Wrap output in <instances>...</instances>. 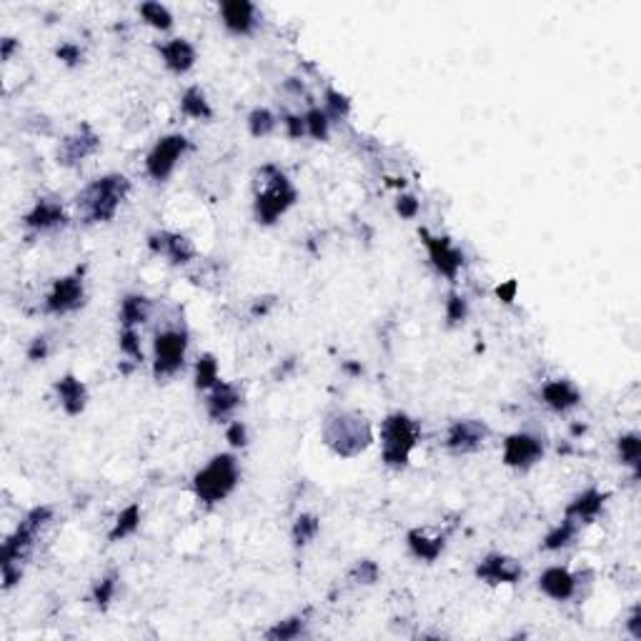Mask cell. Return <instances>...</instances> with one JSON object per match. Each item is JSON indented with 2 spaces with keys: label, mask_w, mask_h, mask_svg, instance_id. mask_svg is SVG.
<instances>
[{
  "label": "cell",
  "mask_w": 641,
  "mask_h": 641,
  "mask_svg": "<svg viewBox=\"0 0 641 641\" xmlns=\"http://www.w3.org/2000/svg\"><path fill=\"white\" fill-rule=\"evenodd\" d=\"M258 181L253 194V221L258 226H276L298 203V191L286 170L276 163L258 168Z\"/></svg>",
  "instance_id": "3957f363"
},
{
  "label": "cell",
  "mask_w": 641,
  "mask_h": 641,
  "mask_svg": "<svg viewBox=\"0 0 641 641\" xmlns=\"http://www.w3.org/2000/svg\"><path fill=\"white\" fill-rule=\"evenodd\" d=\"M151 313H154V301L146 293H126L118 308V323L126 328H140L143 323L151 320Z\"/></svg>",
  "instance_id": "d4e9b609"
},
{
  "label": "cell",
  "mask_w": 641,
  "mask_h": 641,
  "mask_svg": "<svg viewBox=\"0 0 641 641\" xmlns=\"http://www.w3.org/2000/svg\"><path fill=\"white\" fill-rule=\"evenodd\" d=\"M476 579L488 586H514L524 579V564L516 557H509L503 551H491L476 564Z\"/></svg>",
  "instance_id": "5bb4252c"
},
{
  "label": "cell",
  "mask_w": 641,
  "mask_h": 641,
  "mask_svg": "<svg viewBox=\"0 0 641 641\" xmlns=\"http://www.w3.org/2000/svg\"><path fill=\"white\" fill-rule=\"evenodd\" d=\"M53 516H56V509L51 503L33 506L28 514L23 516V521L5 536V542L0 546V566H26V561L33 554L41 531L45 526H51Z\"/></svg>",
  "instance_id": "8992f818"
},
{
  "label": "cell",
  "mask_w": 641,
  "mask_h": 641,
  "mask_svg": "<svg viewBox=\"0 0 641 641\" xmlns=\"http://www.w3.org/2000/svg\"><path fill=\"white\" fill-rule=\"evenodd\" d=\"M178 108L186 118L191 121H203L209 123L213 121V106H210L209 96L201 85H188L186 91L181 93V100H178Z\"/></svg>",
  "instance_id": "484cf974"
},
{
  "label": "cell",
  "mask_w": 641,
  "mask_h": 641,
  "mask_svg": "<svg viewBox=\"0 0 641 641\" xmlns=\"http://www.w3.org/2000/svg\"><path fill=\"white\" fill-rule=\"evenodd\" d=\"M140 521H143V506L138 502L128 503L126 509H121V514L115 516L111 531H108V542L118 544V542L131 539L140 529Z\"/></svg>",
  "instance_id": "83f0119b"
},
{
  "label": "cell",
  "mask_w": 641,
  "mask_h": 641,
  "mask_svg": "<svg viewBox=\"0 0 641 641\" xmlns=\"http://www.w3.org/2000/svg\"><path fill=\"white\" fill-rule=\"evenodd\" d=\"M418 238H421V243L426 249V256H429V264H431L433 271L441 279H447L448 283H456L463 265H466V253L461 251L451 238L436 236L429 228H421Z\"/></svg>",
  "instance_id": "30bf717a"
},
{
  "label": "cell",
  "mask_w": 641,
  "mask_h": 641,
  "mask_svg": "<svg viewBox=\"0 0 641 641\" xmlns=\"http://www.w3.org/2000/svg\"><path fill=\"white\" fill-rule=\"evenodd\" d=\"M539 399L542 404L551 411V414H572L574 408H579L584 396H582V389L569 381V378H551L546 381L542 391H539Z\"/></svg>",
  "instance_id": "ffe728a7"
},
{
  "label": "cell",
  "mask_w": 641,
  "mask_h": 641,
  "mask_svg": "<svg viewBox=\"0 0 641 641\" xmlns=\"http://www.w3.org/2000/svg\"><path fill=\"white\" fill-rule=\"evenodd\" d=\"M131 194V181L123 173H103L85 183L73 201L75 221L83 226H106L118 216Z\"/></svg>",
  "instance_id": "6da1fadb"
},
{
  "label": "cell",
  "mask_w": 641,
  "mask_h": 641,
  "mask_svg": "<svg viewBox=\"0 0 641 641\" xmlns=\"http://www.w3.org/2000/svg\"><path fill=\"white\" fill-rule=\"evenodd\" d=\"M118 584H121V574L118 572L103 574L96 584H93V589H91V601H93V606L100 609V612H106V609L113 604V599H115V594H118Z\"/></svg>",
  "instance_id": "836d02e7"
},
{
  "label": "cell",
  "mask_w": 641,
  "mask_h": 641,
  "mask_svg": "<svg viewBox=\"0 0 641 641\" xmlns=\"http://www.w3.org/2000/svg\"><path fill=\"white\" fill-rule=\"evenodd\" d=\"M188 344H191V334H188V326L183 320L168 323V326L155 331L154 378L158 384L181 374L183 366H186V356H188Z\"/></svg>",
  "instance_id": "52a82bcc"
},
{
  "label": "cell",
  "mask_w": 641,
  "mask_h": 641,
  "mask_svg": "<svg viewBox=\"0 0 641 641\" xmlns=\"http://www.w3.org/2000/svg\"><path fill=\"white\" fill-rule=\"evenodd\" d=\"M579 531H582V526H579L576 521L566 518V516H561V521H558L557 526H551V529L546 531V536L542 539V549L549 551V554L564 551V549H569V546L576 542Z\"/></svg>",
  "instance_id": "f1b7e54d"
},
{
  "label": "cell",
  "mask_w": 641,
  "mask_h": 641,
  "mask_svg": "<svg viewBox=\"0 0 641 641\" xmlns=\"http://www.w3.org/2000/svg\"><path fill=\"white\" fill-rule=\"evenodd\" d=\"M158 56L163 60L166 70H170L173 75H186L198 63V51L188 38H170V41L161 43Z\"/></svg>",
  "instance_id": "603a6c76"
},
{
  "label": "cell",
  "mask_w": 641,
  "mask_h": 641,
  "mask_svg": "<svg viewBox=\"0 0 641 641\" xmlns=\"http://www.w3.org/2000/svg\"><path fill=\"white\" fill-rule=\"evenodd\" d=\"M539 591L544 594L546 599L558 601H572L574 597H579V589H582V576L574 574L569 566H561V564H551L546 566L544 572L539 574Z\"/></svg>",
  "instance_id": "e0dca14e"
},
{
  "label": "cell",
  "mask_w": 641,
  "mask_h": 641,
  "mask_svg": "<svg viewBox=\"0 0 641 641\" xmlns=\"http://www.w3.org/2000/svg\"><path fill=\"white\" fill-rule=\"evenodd\" d=\"M70 224L66 206L58 198H38L23 216V228L30 233H56Z\"/></svg>",
  "instance_id": "2e32d148"
},
{
  "label": "cell",
  "mask_w": 641,
  "mask_h": 641,
  "mask_svg": "<svg viewBox=\"0 0 641 641\" xmlns=\"http://www.w3.org/2000/svg\"><path fill=\"white\" fill-rule=\"evenodd\" d=\"M491 429L481 418H454L444 433V448L451 456H471L487 447Z\"/></svg>",
  "instance_id": "7c38bea8"
},
{
  "label": "cell",
  "mask_w": 641,
  "mask_h": 641,
  "mask_svg": "<svg viewBox=\"0 0 641 641\" xmlns=\"http://www.w3.org/2000/svg\"><path fill=\"white\" fill-rule=\"evenodd\" d=\"M304 121H306V136L308 138L319 140H328L331 136V118L326 115V111L320 106H311L306 113H304Z\"/></svg>",
  "instance_id": "74e56055"
},
{
  "label": "cell",
  "mask_w": 641,
  "mask_h": 641,
  "mask_svg": "<svg viewBox=\"0 0 641 641\" xmlns=\"http://www.w3.org/2000/svg\"><path fill=\"white\" fill-rule=\"evenodd\" d=\"M218 381H221V371H218L216 356H213V353H201L198 361H195V389L201 391V393H206V391L213 389Z\"/></svg>",
  "instance_id": "e575fe53"
},
{
  "label": "cell",
  "mask_w": 641,
  "mask_h": 641,
  "mask_svg": "<svg viewBox=\"0 0 641 641\" xmlns=\"http://www.w3.org/2000/svg\"><path fill=\"white\" fill-rule=\"evenodd\" d=\"M606 502H609V494L601 491L597 487H589L584 491H579L576 496H572V502L564 506V516L576 521L579 526H586V524H594L604 509H606Z\"/></svg>",
  "instance_id": "44dd1931"
},
{
  "label": "cell",
  "mask_w": 641,
  "mask_h": 641,
  "mask_svg": "<svg viewBox=\"0 0 641 641\" xmlns=\"http://www.w3.org/2000/svg\"><path fill=\"white\" fill-rule=\"evenodd\" d=\"M188 151H191V140L183 133H168L163 138H158L146 155V176L154 183H166Z\"/></svg>",
  "instance_id": "ba28073f"
},
{
  "label": "cell",
  "mask_w": 641,
  "mask_h": 641,
  "mask_svg": "<svg viewBox=\"0 0 641 641\" xmlns=\"http://www.w3.org/2000/svg\"><path fill=\"white\" fill-rule=\"evenodd\" d=\"M243 406V391L231 381H218L210 391H206V416L213 423H228L233 421L236 411Z\"/></svg>",
  "instance_id": "ac0fdd59"
},
{
  "label": "cell",
  "mask_w": 641,
  "mask_h": 641,
  "mask_svg": "<svg viewBox=\"0 0 641 641\" xmlns=\"http://www.w3.org/2000/svg\"><path fill=\"white\" fill-rule=\"evenodd\" d=\"M301 637H308V613H293L279 619L264 631V639L268 641H296Z\"/></svg>",
  "instance_id": "4316f807"
},
{
  "label": "cell",
  "mask_w": 641,
  "mask_h": 641,
  "mask_svg": "<svg viewBox=\"0 0 641 641\" xmlns=\"http://www.w3.org/2000/svg\"><path fill=\"white\" fill-rule=\"evenodd\" d=\"M448 536L447 534H431L429 529H411L406 534V546H408V554L416 558V561H423V564H433L439 561L441 554L447 551Z\"/></svg>",
  "instance_id": "cb8c5ba5"
},
{
  "label": "cell",
  "mask_w": 641,
  "mask_h": 641,
  "mask_svg": "<svg viewBox=\"0 0 641 641\" xmlns=\"http://www.w3.org/2000/svg\"><path fill=\"white\" fill-rule=\"evenodd\" d=\"M118 349L126 356L128 361L143 363V344H140V331L138 328H126L121 326V334H118Z\"/></svg>",
  "instance_id": "ab89813d"
},
{
  "label": "cell",
  "mask_w": 641,
  "mask_h": 641,
  "mask_svg": "<svg viewBox=\"0 0 641 641\" xmlns=\"http://www.w3.org/2000/svg\"><path fill=\"white\" fill-rule=\"evenodd\" d=\"M381 579V566L374 558H356L349 569V582L359 586H374Z\"/></svg>",
  "instance_id": "f35d334b"
},
{
  "label": "cell",
  "mask_w": 641,
  "mask_h": 641,
  "mask_svg": "<svg viewBox=\"0 0 641 641\" xmlns=\"http://www.w3.org/2000/svg\"><path fill=\"white\" fill-rule=\"evenodd\" d=\"M469 313H471V308H469V301H466V296L459 293L456 289H451L447 293V301H444V319L451 328H456V326H463L466 320H469Z\"/></svg>",
  "instance_id": "8d00e7d4"
},
{
  "label": "cell",
  "mask_w": 641,
  "mask_h": 641,
  "mask_svg": "<svg viewBox=\"0 0 641 641\" xmlns=\"http://www.w3.org/2000/svg\"><path fill=\"white\" fill-rule=\"evenodd\" d=\"M320 108L331 118V123H336V121H346V118H349L353 103H351V98L346 96V93H341V91H336V88H326V91H323V106H320Z\"/></svg>",
  "instance_id": "d590c367"
},
{
  "label": "cell",
  "mask_w": 641,
  "mask_h": 641,
  "mask_svg": "<svg viewBox=\"0 0 641 641\" xmlns=\"http://www.w3.org/2000/svg\"><path fill=\"white\" fill-rule=\"evenodd\" d=\"M98 151H100V133L91 123H78L60 140L56 163L60 168H78L83 166L88 158H93Z\"/></svg>",
  "instance_id": "4fadbf2b"
},
{
  "label": "cell",
  "mask_w": 641,
  "mask_h": 641,
  "mask_svg": "<svg viewBox=\"0 0 641 641\" xmlns=\"http://www.w3.org/2000/svg\"><path fill=\"white\" fill-rule=\"evenodd\" d=\"M221 23L231 36L238 38H249L258 28V5L251 0H226L218 8Z\"/></svg>",
  "instance_id": "d6986e66"
},
{
  "label": "cell",
  "mask_w": 641,
  "mask_h": 641,
  "mask_svg": "<svg viewBox=\"0 0 641 641\" xmlns=\"http://www.w3.org/2000/svg\"><path fill=\"white\" fill-rule=\"evenodd\" d=\"M320 534V518L311 511L296 516L291 526V542L296 549H306L316 542V536Z\"/></svg>",
  "instance_id": "4dcf8cb0"
},
{
  "label": "cell",
  "mask_w": 641,
  "mask_h": 641,
  "mask_svg": "<svg viewBox=\"0 0 641 641\" xmlns=\"http://www.w3.org/2000/svg\"><path fill=\"white\" fill-rule=\"evenodd\" d=\"M396 213L404 218V221H414L418 213H421V201L414 194H401L396 198Z\"/></svg>",
  "instance_id": "ee69618b"
},
{
  "label": "cell",
  "mask_w": 641,
  "mask_h": 641,
  "mask_svg": "<svg viewBox=\"0 0 641 641\" xmlns=\"http://www.w3.org/2000/svg\"><path fill=\"white\" fill-rule=\"evenodd\" d=\"M546 444L539 433L534 431H514L503 439L502 444V461L503 466L526 474L534 466H539L544 461Z\"/></svg>",
  "instance_id": "8fae6325"
},
{
  "label": "cell",
  "mask_w": 641,
  "mask_h": 641,
  "mask_svg": "<svg viewBox=\"0 0 641 641\" xmlns=\"http://www.w3.org/2000/svg\"><path fill=\"white\" fill-rule=\"evenodd\" d=\"M516 291H518V283H516L514 279L506 281V283H502V286H496V298L503 301V304H514Z\"/></svg>",
  "instance_id": "7dc6e473"
},
{
  "label": "cell",
  "mask_w": 641,
  "mask_h": 641,
  "mask_svg": "<svg viewBox=\"0 0 641 641\" xmlns=\"http://www.w3.org/2000/svg\"><path fill=\"white\" fill-rule=\"evenodd\" d=\"M18 48H20V43L15 41V38H3V41H0V58L8 63V60L13 58V53L18 51Z\"/></svg>",
  "instance_id": "681fc988"
},
{
  "label": "cell",
  "mask_w": 641,
  "mask_h": 641,
  "mask_svg": "<svg viewBox=\"0 0 641 641\" xmlns=\"http://www.w3.org/2000/svg\"><path fill=\"white\" fill-rule=\"evenodd\" d=\"M281 126L291 140L306 138V121L304 113H281Z\"/></svg>",
  "instance_id": "7bdbcfd3"
},
{
  "label": "cell",
  "mask_w": 641,
  "mask_h": 641,
  "mask_svg": "<svg viewBox=\"0 0 641 641\" xmlns=\"http://www.w3.org/2000/svg\"><path fill=\"white\" fill-rule=\"evenodd\" d=\"M627 634L631 637L634 641H641V604H634L631 609H629V616H627Z\"/></svg>",
  "instance_id": "bcb514c9"
},
{
  "label": "cell",
  "mask_w": 641,
  "mask_h": 641,
  "mask_svg": "<svg viewBox=\"0 0 641 641\" xmlns=\"http://www.w3.org/2000/svg\"><path fill=\"white\" fill-rule=\"evenodd\" d=\"M276 306V301L273 298H256L251 306V316L253 319H265L268 313H271V308Z\"/></svg>",
  "instance_id": "c3c4849f"
},
{
  "label": "cell",
  "mask_w": 641,
  "mask_h": 641,
  "mask_svg": "<svg viewBox=\"0 0 641 641\" xmlns=\"http://www.w3.org/2000/svg\"><path fill=\"white\" fill-rule=\"evenodd\" d=\"M53 393H56L58 404H60L66 416H81V414H85L88 401H91V391L85 386V381H81L75 374L58 376L56 384H53Z\"/></svg>",
  "instance_id": "7402d4cb"
},
{
  "label": "cell",
  "mask_w": 641,
  "mask_h": 641,
  "mask_svg": "<svg viewBox=\"0 0 641 641\" xmlns=\"http://www.w3.org/2000/svg\"><path fill=\"white\" fill-rule=\"evenodd\" d=\"M279 115L271 111V108H265V106H256V108L249 113V118H246V126H249V133H251L253 138H268V136L279 128Z\"/></svg>",
  "instance_id": "d6a6232c"
},
{
  "label": "cell",
  "mask_w": 641,
  "mask_h": 641,
  "mask_svg": "<svg viewBox=\"0 0 641 641\" xmlns=\"http://www.w3.org/2000/svg\"><path fill=\"white\" fill-rule=\"evenodd\" d=\"M226 441H228V447L231 448H246L249 447V441H251V436H249V426L243 423V421H228L226 423Z\"/></svg>",
  "instance_id": "b9f144b4"
},
{
  "label": "cell",
  "mask_w": 641,
  "mask_h": 641,
  "mask_svg": "<svg viewBox=\"0 0 641 641\" xmlns=\"http://www.w3.org/2000/svg\"><path fill=\"white\" fill-rule=\"evenodd\" d=\"M138 15L143 18L146 26H151V28L158 30V33H170L173 26H176L170 8L163 5V3H158V0H146V3H140Z\"/></svg>",
  "instance_id": "f546056e"
},
{
  "label": "cell",
  "mask_w": 641,
  "mask_h": 641,
  "mask_svg": "<svg viewBox=\"0 0 641 641\" xmlns=\"http://www.w3.org/2000/svg\"><path fill=\"white\" fill-rule=\"evenodd\" d=\"M381 461L386 469L404 471L421 444V423L406 411H391L378 429Z\"/></svg>",
  "instance_id": "5b68a950"
},
{
  "label": "cell",
  "mask_w": 641,
  "mask_h": 641,
  "mask_svg": "<svg viewBox=\"0 0 641 641\" xmlns=\"http://www.w3.org/2000/svg\"><path fill=\"white\" fill-rule=\"evenodd\" d=\"M85 298H88L85 271L78 268V271H73L68 276H60L51 283V289L43 298V311L51 313V316H68V313H75L85 306Z\"/></svg>",
  "instance_id": "9c48e42d"
},
{
  "label": "cell",
  "mask_w": 641,
  "mask_h": 641,
  "mask_svg": "<svg viewBox=\"0 0 641 641\" xmlns=\"http://www.w3.org/2000/svg\"><path fill=\"white\" fill-rule=\"evenodd\" d=\"M344 368H346L349 374H353V376L363 374V366H359V363H344Z\"/></svg>",
  "instance_id": "f907efd6"
},
{
  "label": "cell",
  "mask_w": 641,
  "mask_h": 641,
  "mask_svg": "<svg viewBox=\"0 0 641 641\" xmlns=\"http://www.w3.org/2000/svg\"><path fill=\"white\" fill-rule=\"evenodd\" d=\"M241 484V463L236 454L221 451L213 454L191 479V491H194L195 502L203 506H218L224 503Z\"/></svg>",
  "instance_id": "277c9868"
},
{
  "label": "cell",
  "mask_w": 641,
  "mask_h": 641,
  "mask_svg": "<svg viewBox=\"0 0 641 641\" xmlns=\"http://www.w3.org/2000/svg\"><path fill=\"white\" fill-rule=\"evenodd\" d=\"M26 356H28L30 363L45 361V359L51 356V341H48V336H36L28 344V349H26Z\"/></svg>",
  "instance_id": "f6af8a7d"
},
{
  "label": "cell",
  "mask_w": 641,
  "mask_h": 641,
  "mask_svg": "<svg viewBox=\"0 0 641 641\" xmlns=\"http://www.w3.org/2000/svg\"><path fill=\"white\" fill-rule=\"evenodd\" d=\"M320 441L338 459H356L374 444V426L356 408H336L320 423Z\"/></svg>",
  "instance_id": "7a4b0ae2"
},
{
  "label": "cell",
  "mask_w": 641,
  "mask_h": 641,
  "mask_svg": "<svg viewBox=\"0 0 641 641\" xmlns=\"http://www.w3.org/2000/svg\"><path fill=\"white\" fill-rule=\"evenodd\" d=\"M56 58L63 63V66H68V68H78V66L83 63L85 51L81 48V43L63 41L56 48Z\"/></svg>",
  "instance_id": "60d3db41"
},
{
  "label": "cell",
  "mask_w": 641,
  "mask_h": 641,
  "mask_svg": "<svg viewBox=\"0 0 641 641\" xmlns=\"http://www.w3.org/2000/svg\"><path fill=\"white\" fill-rule=\"evenodd\" d=\"M616 456H619V463L627 466L634 471V476H639V466H641V436L637 431L621 433L616 439Z\"/></svg>",
  "instance_id": "1f68e13d"
},
{
  "label": "cell",
  "mask_w": 641,
  "mask_h": 641,
  "mask_svg": "<svg viewBox=\"0 0 641 641\" xmlns=\"http://www.w3.org/2000/svg\"><path fill=\"white\" fill-rule=\"evenodd\" d=\"M146 246H148V251L155 253V256H161V258H166L168 264L176 265V268H181V265H188L191 261H195V246L191 238L181 233V231H154L148 241H146Z\"/></svg>",
  "instance_id": "9a60e30c"
}]
</instances>
